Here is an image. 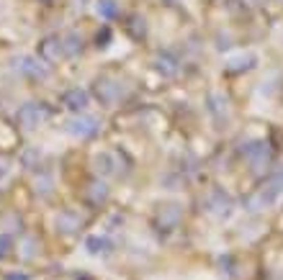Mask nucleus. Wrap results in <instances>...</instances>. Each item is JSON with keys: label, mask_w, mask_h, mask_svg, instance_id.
<instances>
[{"label": "nucleus", "mask_w": 283, "mask_h": 280, "mask_svg": "<svg viewBox=\"0 0 283 280\" xmlns=\"http://www.w3.org/2000/svg\"><path fill=\"white\" fill-rule=\"evenodd\" d=\"M67 98H70V103H72L70 108H75V111H77V108H85V103H88V95H85V93H80V90L70 93Z\"/></svg>", "instance_id": "obj_1"}]
</instances>
